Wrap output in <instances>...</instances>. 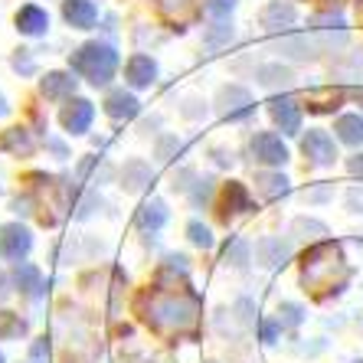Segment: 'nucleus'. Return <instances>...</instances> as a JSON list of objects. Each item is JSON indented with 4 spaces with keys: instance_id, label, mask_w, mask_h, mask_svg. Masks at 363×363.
<instances>
[{
    "instance_id": "obj_1",
    "label": "nucleus",
    "mask_w": 363,
    "mask_h": 363,
    "mask_svg": "<svg viewBox=\"0 0 363 363\" xmlns=\"http://www.w3.org/2000/svg\"><path fill=\"white\" fill-rule=\"evenodd\" d=\"M138 311H141L144 324L164 337H184L194 334L200 324L203 301L194 288L174 285V288H151L138 298Z\"/></svg>"
},
{
    "instance_id": "obj_2",
    "label": "nucleus",
    "mask_w": 363,
    "mask_h": 363,
    "mask_svg": "<svg viewBox=\"0 0 363 363\" xmlns=\"http://www.w3.org/2000/svg\"><path fill=\"white\" fill-rule=\"evenodd\" d=\"M334 272L347 275L344 252L334 242H314L301 262V281L308 288H334Z\"/></svg>"
},
{
    "instance_id": "obj_3",
    "label": "nucleus",
    "mask_w": 363,
    "mask_h": 363,
    "mask_svg": "<svg viewBox=\"0 0 363 363\" xmlns=\"http://www.w3.org/2000/svg\"><path fill=\"white\" fill-rule=\"evenodd\" d=\"M72 72L82 76L85 82L92 85H108L111 76H115V69H118V52L111 50L108 43H85L72 52V60H69Z\"/></svg>"
},
{
    "instance_id": "obj_4",
    "label": "nucleus",
    "mask_w": 363,
    "mask_h": 363,
    "mask_svg": "<svg viewBox=\"0 0 363 363\" xmlns=\"http://www.w3.org/2000/svg\"><path fill=\"white\" fill-rule=\"evenodd\" d=\"M216 108L226 121H245L255 115V101L242 85H223L216 95Z\"/></svg>"
},
{
    "instance_id": "obj_5",
    "label": "nucleus",
    "mask_w": 363,
    "mask_h": 363,
    "mask_svg": "<svg viewBox=\"0 0 363 363\" xmlns=\"http://www.w3.org/2000/svg\"><path fill=\"white\" fill-rule=\"evenodd\" d=\"M30 249H33V236H30V229L26 226H20V223L0 226V255H4L7 262H20V259H26Z\"/></svg>"
},
{
    "instance_id": "obj_6",
    "label": "nucleus",
    "mask_w": 363,
    "mask_h": 363,
    "mask_svg": "<svg viewBox=\"0 0 363 363\" xmlns=\"http://www.w3.org/2000/svg\"><path fill=\"white\" fill-rule=\"evenodd\" d=\"M301 151L314 167H330L337 161V147H334V138L328 131H308L301 138Z\"/></svg>"
},
{
    "instance_id": "obj_7",
    "label": "nucleus",
    "mask_w": 363,
    "mask_h": 363,
    "mask_svg": "<svg viewBox=\"0 0 363 363\" xmlns=\"http://www.w3.org/2000/svg\"><path fill=\"white\" fill-rule=\"evenodd\" d=\"M252 157L265 167H281L288 161V147L281 144L279 135H272V131H259L252 138Z\"/></svg>"
},
{
    "instance_id": "obj_8",
    "label": "nucleus",
    "mask_w": 363,
    "mask_h": 363,
    "mask_svg": "<svg viewBox=\"0 0 363 363\" xmlns=\"http://www.w3.org/2000/svg\"><path fill=\"white\" fill-rule=\"evenodd\" d=\"M269 111H272V121L281 128V135H298L301 131V108L291 95H279V99L269 101Z\"/></svg>"
},
{
    "instance_id": "obj_9",
    "label": "nucleus",
    "mask_w": 363,
    "mask_h": 363,
    "mask_svg": "<svg viewBox=\"0 0 363 363\" xmlns=\"http://www.w3.org/2000/svg\"><path fill=\"white\" fill-rule=\"evenodd\" d=\"M92 118H95V108L89 99H69V105L60 115L62 128H66L69 135H85L92 128Z\"/></svg>"
},
{
    "instance_id": "obj_10",
    "label": "nucleus",
    "mask_w": 363,
    "mask_h": 363,
    "mask_svg": "<svg viewBox=\"0 0 363 363\" xmlns=\"http://www.w3.org/2000/svg\"><path fill=\"white\" fill-rule=\"evenodd\" d=\"M255 259H259L265 269H285L288 259H291V245L279 236H262L255 242Z\"/></svg>"
},
{
    "instance_id": "obj_11",
    "label": "nucleus",
    "mask_w": 363,
    "mask_h": 363,
    "mask_svg": "<svg viewBox=\"0 0 363 363\" xmlns=\"http://www.w3.org/2000/svg\"><path fill=\"white\" fill-rule=\"evenodd\" d=\"M164 223H167V206H164V200H154V196L144 200L135 216V226L141 229V233H161Z\"/></svg>"
},
{
    "instance_id": "obj_12",
    "label": "nucleus",
    "mask_w": 363,
    "mask_h": 363,
    "mask_svg": "<svg viewBox=\"0 0 363 363\" xmlns=\"http://www.w3.org/2000/svg\"><path fill=\"white\" fill-rule=\"evenodd\" d=\"M62 17L76 30H92L95 20H99V10H95L92 0H66L62 4Z\"/></svg>"
},
{
    "instance_id": "obj_13",
    "label": "nucleus",
    "mask_w": 363,
    "mask_h": 363,
    "mask_svg": "<svg viewBox=\"0 0 363 363\" xmlns=\"http://www.w3.org/2000/svg\"><path fill=\"white\" fill-rule=\"evenodd\" d=\"M105 111H108L115 121H131L138 111H141V101L131 92H125V89H115V92H108V99H105Z\"/></svg>"
},
{
    "instance_id": "obj_14",
    "label": "nucleus",
    "mask_w": 363,
    "mask_h": 363,
    "mask_svg": "<svg viewBox=\"0 0 363 363\" xmlns=\"http://www.w3.org/2000/svg\"><path fill=\"white\" fill-rule=\"evenodd\" d=\"M121 186H125L128 194H141V190L154 186V170H151V164H144V161H128L125 170H121Z\"/></svg>"
},
{
    "instance_id": "obj_15",
    "label": "nucleus",
    "mask_w": 363,
    "mask_h": 363,
    "mask_svg": "<svg viewBox=\"0 0 363 363\" xmlns=\"http://www.w3.org/2000/svg\"><path fill=\"white\" fill-rule=\"evenodd\" d=\"M125 76L135 89H147V85L157 79V62H154L151 56H131L125 66Z\"/></svg>"
},
{
    "instance_id": "obj_16",
    "label": "nucleus",
    "mask_w": 363,
    "mask_h": 363,
    "mask_svg": "<svg viewBox=\"0 0 363 363\" xmlns=\"http://www.w3.org/2000/svg\"><path fill=\"white\" fill-rule=\"evenodd\" d=\"M17 30H20V33H26V36H43L46 30H50V17H46V10L36 7V4H26V7H20Z\"/></svg>"
},
{
    "instance_id": "obj_17",
    "label": "nucleus",
    "mask_w": 363,
    "mask_h": 363,
    "mask_svg": "<svg viewBox=\"0 0 363 363\" xmlns=\"http://www.w3.org/2000/svg\"><path fill=\"white\" fill-rule=\"evenodd\" d=\"M40 92L50 101L72 99V92H76V79L69 76V72H46V79L40 82Z\"/></svg>"
},
{
    "instance_id": "obj_18",
    "label": "nucleus",
    "mask_w": 363,
    "mask_h": 363,
    "mask_svg": "<svg viewBox=\"0 0 363 363\" xmlns=\"http://www.w3.org/2000/svg\"><path fill=\"white\" fill-rule=\"evenodd\" d=\"M13 285H17V291H20V295H26V298L43 295V275H40V269H36V265H30V262H17V269H13Z\"/></svg>"
},
{
    "instance_id": "obj_19",
    "label": "nucleus",
    "mask_w": 363,
    "mask_h": 363,
    "mask_svg": "<svg viewBox=\"0 0 363 363\" xmlns=\"http://www.w3.org/2000/svg\"><path fill=\"white\" fill-rule=\"evenodd\" d=\"M295 23V7L291 4H281V0H272L269 7L262 10V26L265 30H288V26Z\"/></svg>"
},
{
    "instance_id": "obj_20",
    "label": "nucleus",
    "mask_w": 363,
    "mask_h": 363,
    "mask_svg": "<svg viewBox=\"0 0 363 363\" xmlns=\"http://www.w3.org/2000/svg\"><path fill=\"white\" fill-rule=\"evenodd\" d=\"M157 7L170 23H186L200 13V0H157Z\"/></svg>"
},
{
    "instance_id": "obj_21",
    "label": "nucleus",
    "mask_w": 363,
    "mask_h": 363,
    "mask_svg": "<svg viewBox=\"0 0 363 363\" xmlns=\"http://www.w3.org/2000/svg\"><path fill=\"white\" fill-rule=\"evenodd\" d=\"M279 46H281V52H288V56L298 62H308L321 52V46L314 43V36H288V40H281Z\"/></svg>"
},
{
    "instance_id": "obj_22",
    "label": "nucleus",
    "mask_w": 363,
    "mask_h": 363,
    "mask_svg": "<svg viewBox=\"0 0 363 363\" xmlns=\"http://www.w3.org/2000/svg\"><path fill=\"white\" fill-rule=\"evenodd\" d=\"M223 206H226V210H223V220H229V216H239V213L252 210V196H249V190H245L242 184H229Z\"/></svg>"
},
{
    "instance_id": "obj_23",
    "label": "nucleus",
    "mask_w": 363,
    "mask_h": 363,
    "mask_svg": "<svg viewBox=\"0 0 363 363\" xmlns=\"http://www.w3.org/2000/svg\"><path fill=\"white\" fill-rule=\"evenodd\" d=\"M0 147L10 154H20V157H30L36 144L26 128H10V131H4V138H0Z\"/></svg>"
},
{
    "instance_id": "obj_24",
    "label": "nucleus",
    "mask_w": 363,
    "mask_h": 363,
    "mask_svg": "<svg viewBox=\"0 0 363 363\" xmlns=\"http://www.w3.org/2000/svg\"><path fill=\"white\" fill-rule=\"evenodd\" d=\"M255 190L265 196V200H279L288 194V177L285 174H259L255 177Z\"/></svg>"
},
{
    "instance_id": "obj_25",
    "label": "nucleus",
    "mask_w": 363,
    "mask_h": 363,
    "mask_svg": "<svg viewBox=\"0 0 363 363\" xmlns=\"http://www.w3.org/2000/svg\"><path fill=\"white\" fill-rule=\"evenodd\" d=\"M334 131H337V138L340 141H347V144H363V118L360 115H340L337 118V125H334Z\"/></svg>"
},
{
    "instance_id": "obj_26",
    "label": "nucleus",
    "mask_w": 363,
    "mask_h": 363,
    "mask_svg": "<svg viewBox=\"0 0 363 363\" xmlns=\"http://www.w3.org/2000/svg\"><path fill=\"white\" fill-rule=\"evenodd\" d=\"M291 236L301 239V242H321L324 236H328V226L318 220H304V216H298L295 223H291Z\"/></svg>"
},
{
    "instance_id": "obj_27",
    "label": "nucleus",
    "mask_w": 363,
    "mask_h": 363,
    "mask_svg": "<svg viewBox=\"0 0 363 363\" xmlns=\"http://www.w3.org/2000/svg\"><path fill=\"white\" fill-rule=\"evenodd\" d=\"M223 259H226L229 265H236V269H245L249 265V259H252V249H249V242L239 236H233L226 242V249H223Z\"/></svg>"
},
{
    "instance_id": "obj_28",
    "label": "nucleus",
    "mask_w": 363,
    "mask_h": 363,
    "mask_svg": "<svg viewBox=\"0 0 363 363\" xmlns=\"http://www.w3.org/2000/svg\"><path fill=\"white\" fill-rule=\"evenodd\" d=\"M291 69L285 66H262L259 69V82L265 85V89H285V85H291Z\"/></svg>"
},
{
    "instance_id": "obj_29",
    "label": "nucleus",
    "mask_w": 363,
    "mask_h": 363,
    "mask_svg": "<svg viewBox=\"0 0 363 363\" xmlns=\"http://www.w3.org/2000/svg\"><path fill=\"white\" fill-rule=\"evenodd\" d=\"M26 334V321L13 311H0V340H13Z\"/></svg>"
},
{
    "instance_id": "obj_30",
    "label": "nucleus",
    "mask_w": 363,
    "mask_h": 363,
    "mask_svg": "<svg viewBox=\"0 0 363 363\" xmlns=\"http://www.w3.org/2000/svg\"><path fill=\"white\" fill-rule=\"evenodd\" d=\"M279 321L288 324V328H298V324L304 321V308H301V304H295V301H281Z\"/></svg>"
},
{
    "instance_id": "obj_31",
    "label": "nucleus",
    "mask_w": 363,
    "mask_h": 363,
    "mask_svg": "<svg viewBox=\"0 0 363 363\" xmlns=\"http://www.w3.org/2000/svg\"><path fill=\"white\" fill-rule=\"evenodd\" d=\"M186 236H190L194 245H200V249H210L213 245V233H210V226H203V223H190V226H186Z\"/></svg>"
},
{
    "instance_id": "obj_32",
    "label": "nucleus",
    "mask_w": 363,
    "mask_h": 363,
    "mask_svg": "<svg viewBox=\"0 0 363 363\" xmlns=\"http://www.w3.org/2000/svg\"><path fill=\"white\" fill-rule=\"evenodd\" d=\"M281 328H285V324H281L279 318H262V321H259V337H262V344H275Z\"/></svg>"
},
{
    "instance_id": "obj_33",
    "label": "nucleus",
    "mask_w": 363,
    "mask_h": 363,
    "mask_svg": "<svg viewBox=\"0 0 363 363\" xmlns=\"http://www.w3.org/2000/svg\"><path fill=\"white\" fill-rule=\"evenodd\" d=\"M206 10H210V17L226 20L236 10V0H206Z\"/></svg>"
},
{
    "instance_id": "obj_34",
    "label": "nucleus",
    "mask_w": 363,
    "mask_h": 363,
    "mask_svg": "<svg viewBox=\"0 0 363 363\" xmlns=\"http://www.w3.org/2000/svg\"><path fill=\"white\" fill-rule=\"evenodd\" d=\"M180 147H184V144H180L174 135H167V138H161V144H157V157H161V161H174L170 151H180Z\"/></svg>"
},
{
    "instance_id": "obj_35",
    "label": "nucleus",
    "mask_w": 363,
    "mask_h": 363,
    "mask_svg": "<svg viewBox=\"0 0 363 363\" xmlns=\"http://www.w3.org/2000/svg\"><path fill=\"white\" fill-rule=\"evenodd\" d=\"M210 194H213V180L210 177H203V180H196V190L190 196H194V206H200V203H206L210 200Z\"/></svg>"
},
{
    "instance_id": "obj_36",
    "label": "nucleus",
    "mask_w": 363,
    "mask_h": 363,
    "mask_svg": "<svg viewBox=\"0 0 363 363\" xmlns=\"http://www.w3.org/2000/svg\"><path fill=\"white\" fill-rule=\"evenodd\" d=\"M347 210H350V213H363V184L347 190Z\"/></svg>"
},
{
    "instance_id": "obj_37",
    "label": "nucleus",
    "mask_w": 363,
    "mask_h": 363,
    "mask_svg": "<svg viewBox=\"0 0 363 363\" xmlns=\"http://www.w3.org/2000/svg\"><path fill=\"white\" fill-rule=\"evenodd\" d=\"M229 36H233V26H226L220 20V23L213 26L210 30V36H206V43H210V46H216V43H223V40H229Z\"/></svg>"
},
{
    "instance_id": "obj_38",
    "label": "nucleus",
    "mask_w": 363,
    "mask_h": 363,
    "mask_svg": "<svg viewBox=\"0 0 363 363\" xmlns=\"http://www.w3.org/2000/svg\"><path fill=\"white\" fill-rule=\"evenodd\" d=\"M347 170H350L354 177H363V154H354V157L347 161Z\"/></svg>"
},
{
    "instance_id": "obj_39",
    "label": "nucleus",
    "mask_w": 363,
    "mask_h": 363,
    "mask_svg": "<svg viewBox=\"0 0 363 363\" xmlns=\"http://www.w3.org/2000/svg\"><path fill=\"white\" fill-rule=\"evenodd\" d=\"M50 147L60 154V157H66V144H62V141H50Z\"/></svg>"
},
{
    "instance_id": "obj_40",
    "label": "nucleus",
    "mask_w": 363,
    "mask_h": 363,
    "mask_svg": "<svg viewBox=\"0 0 363 363\" xmlns=\"http://www.w3.org/2000/svg\"><path fill=\"white\" fill-rule=\"evenodd\" d=\"M324 196H328V186H318V190L311 194V200H324Z\"/></svg>"
},
{
    "instance_id": "obj_41",
    "label": "nucleus",
    "mask_w": 363,
    "mask_h": 363,
    "mask_svg": "<svg viewBox=\"0 0 363 363\" xmlns=\"http://www.w3.org/2000/svg\"><path fill=\"white\" fill-rule=\"evenodd\" d=\"M7 111H10V105H7V101H4V95H0V118H4Z\"/></svg>"
},
{
    "instance_id": "obj_42",
    "label": "nucleus",
    "mask_w": 363,
    "mask_h": 363,
    "mask_svg": "<svg viewBox=\"0 0 363 363\" xmlns=\"http://www.w3.org/2000/svg\"><path fill=\"white\" fill-rule=\"evenodd\" d=\"M0 363H4V354H0Z\"/></svg>"
},
{
    "instance_id": "obj_43",
    "label": "nucleus",
    "mask_w": 363,
    "mask_h": 363,
    "mask_svg": "<svg viewBox=\"0 0 363 363\" xmlns=\"http://www.w3.org/2000/svg\"><path fill=\"white\" fill-rule=\"evenodd\" d=\"M357 363H363V360H357Z\"/></svg>"
}]
</instances>
